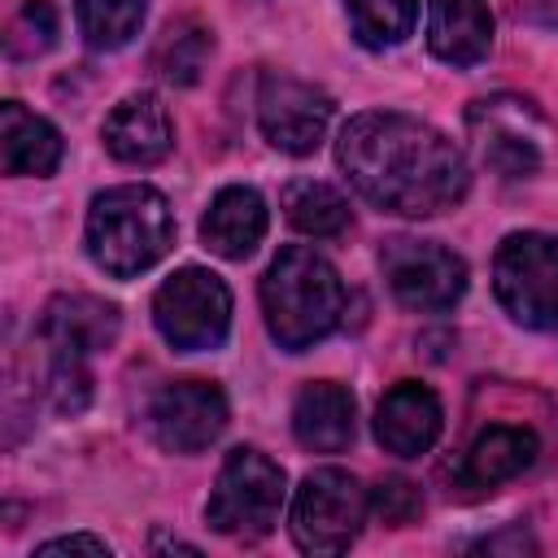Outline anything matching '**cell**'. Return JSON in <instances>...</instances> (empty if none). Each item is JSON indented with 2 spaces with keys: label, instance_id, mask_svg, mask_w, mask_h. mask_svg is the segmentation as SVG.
I'll return each instance as SVG.
<instances>
[{
  "label": "cell",
  "instance_id": "8fae6325",
  "mask_svg": "<svg viewBox=\"0 0 558 558\" xmlns=\"http://www.w3.org/2000/svg\"><path fill=\"white\" fill-rule=\"evenodd\" d=\"M227 427V397L209 379L166 384L148 401V432L166 453H201Z\"/></svg>",
  "mask_w": 558,
  "mask_h": 558
},
{
  "label": "cell",
  "instance_id": "44dd1931",
  "mask_svg": "<svg viewBox=\"0 0 558 558\" xmlns=\"http://www.w3.org/2000/svg\"><path fill=\"white\" fill-rule=\"evenodd\" d=\"M209 52H214L209 26H201L196 17H179V22H170L157 35V44H153V70L166 83H174V87H192L201 78V70H205Z\"/></svg>",
  "mask_w": 558,
  "mask_h": 558
},
{
  "label": "cell",
  "instance_id": "4fadbf2b",
  "mask_svg": "<svg viewBox=\"0 0 558 558\" xmlns=\"http://www.w3.org/2000/svg\"><path fill=\"white\" fill-rule=\"evenodd\" d=\"M445 427V410L440 397L418 384V379H401L392 384L379 405H375V440L392 453V458H418L436 445Z\"/></svg>",
  "mask_w": 558,
  "mask_h": 558
},
{
  "label": "cell",
  "instance_id": "7402d4cb",
  "mask_svg": "<svg viewBox=\"0 0 558 558\" xmlns=\"http://www.w3.org/2000/svg\"><path fill=\"white\" fill-rule=\"evenodd\" d=\"M74 13H78V31H83L87 48L118 52L140 35L148 0H78Z\"/></svg>",
  "mask_w": 558,
  "mask_h": 558
},
{
  "label": "cell",
  "instance_id": "484cf974",
  "mask_svg": "<svg viewBox=\"0 0 558 558\" xmlns=\"http://www.w3.org/2000/svg\"><path fill=\"white\" fill-rule=\"evenodd\" d=\"M39 558H52V554H92V558H109L113 549L100 541V536H87V532H74V536H52L44 545H35Z\"/></svg>",
  "mask_w": 558,
  "mask_h": 558
},
{
  "label": "cell",
  "instance_id": "9c48e42d",
  "mask_svg": "<svg viewBox=\"0 0 558 558\" xmlns=\"http://www.w3.org/2000/svg\"><path fill=\"white\" fill-rule=\"evenodd\" d=\"M466 131L475 144V157L501 174V179H527L541 166V140L545 122L541 113L519 96H493L475 100L466 109Z\"/></svg>",
  "mask_w": 558,
  "mask_h": 558
},
{
  "label": "cell",
  "instance_id": "3957f363",
  "mask_svg": "<svg viewBox=\"0 0 558 558\" xmlns=\"http://www.w3.org/2000/svg\"><path fill=\"white\" fill-rule=\"evenodd\" d=\"M87 257L113 275L135 279L148 266H157L174 244V214L166 196L148 183H122L92 196L87 209Z\"/></svg>",
  "mask_w": 558,
  "mask_h": 558
},
{
  "label": "cell",
  "instance_id": "6da1fadb",
  "mask_svg": "<svg viewBox=\"0 0 558 558\" xmlns=\"http://www.w3.org/2000/svg\"><path fill=\"white\" fill-rule=\"evenodd\" d=\"M336 161L366 205L397 218H436L471 187L462 148L436 126L392 109L349 118L336 140Z\"/></svg>",
  "mask_w": 558,
  "mask_h": 558
},
{
  "label": "cell",
  "instance_id": "ac0fdd59",
  "mask_svg": "<svg viewBox=\"0 0 558 558\" xmlns=\"http://www.w3.org/2000/svg\"><path fill=\"white\" fill-rule=\"evenodd\" d=\"M541 453V440L532 427H510V423H493L484 427L471 449L462 453V466H458V480L462 488H497L514 475H523Z\"/></svg>",
  "mask_w": 558,
  "mask_h": 558
},
{
  "label": "cell",
  "instance_id": "ba28073f",
  "mask_svg": "<svg viewBox=\"0 0 558 558\" xmlns=\"http://www.w3.org/2000/svg\"><path fill=\"white\" fill-rule=\"evenodd\" d=\"M379 266H384L388 292L414 314H440L458 305L466 292V262L436 240L397 235L379 248Z\"/></svg>",
  "mask_w": 558,
  "mask_h": 558
},
{
  "label": "cell",
  "instance_id": "277c9868",
  "mask_svg": "<svg viewBox=\"0 0 558 558\" xmlns=\"http://www.w3.org/2000/svg\"><path fill=\"white\" fill-rule=\"evenodd\" d=\"M493 296L519 327L554 331L558 327V235L549 231L506 235L493 257Z\"/></svg>",
  "mask_w": 558,
  "mask_h": 558
},
{
  "label": "cell",
  "instance_id": "2e32d148",
  "mask_svg": "<svg viewBox=\"0 0 558 558\" xmlns=\"http://www.w3.org/2000/svg\"><path fill=\"white\" fill-rule=\"evenodd\" d=\"M427 48L445 65H475L493 48L488 0H427Z\"/></svg>",
  "mask_w": 558,
  "mask_h": 558
},
{
  "label": "cell",
  "instance_id": "52a82bcc",
  "mask_svg": "<svg viewBox=\"0 0 558 558\" xmlns=\"http://www.w3.org/2000/svg\"><path fill=\"white\" fill-rule=\"evenodd\" d=\"M371 514V493L340 466H318L292 497V541L305 554H344Z\"/></svg>",
  "mask_w": 558,
  "mask_h": 558
},
{
  "label": "cell",
  "instance_id": "30bf717a",
  "mask_svg": "<svg viewBox=\"0 0 558 558\" xmlns=\"http://www.w3.org/2000/svg\"><path fill=\"white\" fill-rule=\"evenodd\" d=\"M331 96L305 78L292 74H270L257 92V126L270 148L288 157H305L323 144L327 122H331Z\"/></svg>",
  "mask_w": 558,
  "mask_h": 558
},
{
  "label": "cell",
  "instance_id": "4316f807",
  "mask_svg": "<svg viewBox=\"0 0 558 558\" xmlns=\"http://www.w3.org/2000/svg\"><path fill=\"white\" fill-rule=\"evenodd\" d=\"M475 549H488V554H501V549H514V554H523V549H527V554H532V549H536V541H532L523 527H510V532H501V536H484Z\"/></svg>",
  "mask_w": 558,
  "mask_h": 558
},
{
  "label": "cell",
  "instance_id": "ffe728a7",
  "mask_svg": "<svg viewBox=\"0 0 558 558\" xmlns=\"http://www.w3.org/2000/svg\"><path fill=\"white\" fill-rule=\"evenodd\" d=\"M283 218L301 231V235H314V240H331L340 231H349L353 222V209L349 201L323 183V179H292L283 187Z\"/></svg>",
  "mask_w": 558,
  "mask_h": 558
},
{
  "label": "cell",
  "instance_id": "7c38bea8",
  "mask_svg": "<svg viewBox=\"0 0 558 558\" xmlns=\"http://www.w3.org/2000/svg\"><path fill=\"white\" fill-rule=\"evenodd\" d=\"M118 305L87 296V292H61L39 314V340L48 344V357H78L109 349L118 340Z\"/></svg>",
  "mask_w": 558,
  "mask_h": 558
},
{
  "label": "cell",
  "instance_id": "9a60e30c",
  "mask_svg": "<svg viewBox=\"0 0 558 558\" xmlns=\"http://www.w3.org/2000/svg\"><path fill=\"white\" fill-rule=\"evenodd\" d=\"M266 235V201L257 187H244V183H231L222 187L205 218H201V240L209 253L227 257V262H244L253 257V248L262 244Z\"/></svg>",
  "mask_w": 558,
  "mask_h": 558
},
{
  "label": "cell",
  "instance_id": "5bb4252c",
  "mask_svg": "<svg viewBox=\"0 0 558 558\" xmlns=\"http://www.w3.org/2000/svg\"><path fill=\"white\" fill-rule=\"evenodd\" d=\"M100 140L109 157L126 166H157L174 148V122H170V109L153 92H135L113 105V113L100 126Z\"/></svg>",
  "mask_w": 558,
  "mask_h": 558
},
{
  "label": "cell",
  "instance_id": "5b68a950",
  "mask_svg": "<svg viewBox=\"0 0 558 558\" xmlns=\"http://www.w3.org/2000/svg\"><path fill=\"white\" fill-rule=\"evenodd\" d=\"M283 466L257 449H231L218 466V480L205 501V519L214 532L235 541H257L279 523L283 510Z\"/></svg>",
  "mask_w": 558,
  "mask_h": 558
},
{
  "label": "cell",
  "instance_id": "cb8c5ba5",
  "mask_svg": "<svg viewBox=\"0 0 558 558\" xmlns=\"http://www.w3.org/2000/svg\"><path fill=\"white\" fill-rule=\"evenodd\" d=\"M9 57L31 61L57 44V9L48 0H26L9 22Z\"/></svg>",
  "mask_w": 558,
  "mask_h": 558
},
{
  "label": "cell",
  "instance_id": "d4e9b609",
  "mask_svg": "<svg viewBox=\"0 0 558 558\" xmlns=\"http://www.w3.org/2000/svg\"><path fill=\"white\" fill-rule=\"evenodd\" d=\"M371 510L379 514V523L405 527V523H414L423 514V493H418V484H410L401 475H384L371 488Z\"/></svg>",
  "mask_w": 558,
  "mask_h": 558
},
{
  "label": "cell",
  "instance_id": "603a6c76",
  "mask_svg": "<svg viewBox=\"0 0 558 558\" xmlns=\"http://www.w3.org/2000/svg\"><path fill=\"white\" fill-rule=\"evenodd\" d=\"M349 26L362 48H397L414 22H418V0H344Z\"/></svg>",
  "mask_w": 558,
  "mask_h": 558
},
{
  "label": "cell",
  "instance_id": "8992f818",
  "mask_svg": "<svg viewBox=\"0 0 558 558\" xmlns=\"http://www.w3.org/2000/svg\"><path fill=\"white\" fill-rule=\"evenodd\" d=\"M153 323L170 349H218L231 331V288L205 266H183L157 288Z\"/></svg>",
  "mask_w": 558,
  "mask_h": 558
},
{
  "label": "cell",
  "instance_id": "d6986e66",
  "mask_svg": "<svg viewBox=\"0 0 558 558\" xmlns=\"http://www.w3.org/2000/svg\"><path fill=\"white\" fill-rule=\"evenodd\" d=\"M61 153H65V140L48 118L31 113L22 100L0 105V157L9 174L48 179L61 166Z\"/></svg>",
  "mask_w": 558,
  "mask_h": 558
},
{
  "label": "cell",
  "instance_id": "e0dca14e",
  "mask_svg": "<svg viewBox=\"0 0 558 558\" xmlns=\"http://www.w3.org/2000/svg\"><path fill=\"white\" fill-rule=\"evenodd\" d=\"M292 432L314 453H340L357 432V405L344 384L314 379L296 392L292 405Z\"/></svg>",
  "mask_w": 558,
  "mask_h": 558
},
{
  "label": "cell",
  "instance_id": "7a4b0ae2",
  "mask_svg": "<svg viewBox=\"0 0 558 558\" xmlns=\"http://www.w3.org/2000/svg\"><path fill=\"white\" fill-rule=\"evenodd\" d=\"M262 314L279 349L301 353L344 323V283L314 248H283L262 275Z\"/></svg>",
  "mask_w": 558,
  "mask_h": 558
}]
</instances>
